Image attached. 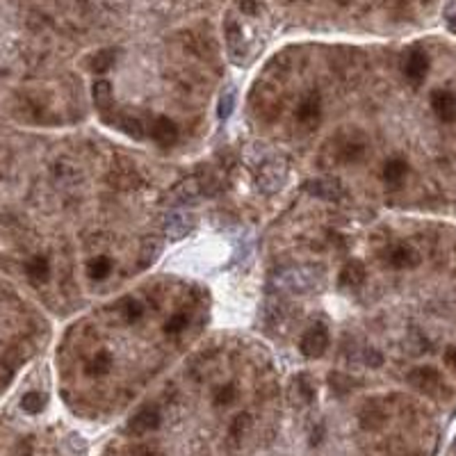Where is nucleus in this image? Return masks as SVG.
Instances as JSON below:
<instances>
[{
  "label": "nucleus",
  "mask_w": 456,
  "mask_h": 456,
  "mask_svg": "<svg viewBox=\"0 0 456 456\" xmlns=\"http://www.w3.org/2000/svg\"><path fill=\"white\" fill-rule=\"evenodd\" d=\"M190 324V315L188 313H173L171 317L165 322V333L167 335H178L188 329Z\"/></svg>",
  "instance_id": "26"
},
{
  "label": "nucleus",
  "mask_w": 456,
  "mask_h": 456,
  "mask_svg": "<svg viewBox=\"0 0 456 456\" xmlns=\"http://www.w3.org/2000/svg\"><path fill=\"white\" fill-rule=\"evenodd\" d=\"M92 96H94V103L101 110L103 116L112 110V105H114V89H112V82L110 80H103V78L96 80L92 85Z\"/></svg>",
  "instance_id": "14"
},
{
  "label": "nucleus",
  "mask_w": 456,
  "mask_h": 456,
  "mask_svg": "<svg viewBox=\"0 0 456 456\" xmlns=\"http://www.w3.org/2000/svg\"><path fill=\"white\" fill-rule=\"evenodd\" d=\"M406 173H408V165L401 158H393L384 165V180L390 183V185H399V183L406 178Z\"/></svg>",
  "instance_id": "19"
},
{
  "label": "nucleus",
  "mask_w": 456,
  "mask_h": 456,
  "mask_svg": "<svg viewBox=\"0 0 456 456\" xmlns=\"http://www.w3.org/2000/svg\"><path fill=\"white\" fill-rule=\"evenodd\" d=\"M295 119H297L299 126L308 128V130L320 126V119H322V99H320L317 92H310V94H306L299 101L297 110H295Z\"/></svg>",
  "instance_id": "4"
},
{
  "label": "nucleus",
  "mask_w": 456,
  "mask_h": 456,
  "mask_svg": "<svg viewBox=\"0 0 456 456\" xmlns=\"http://www.w3.org/2000/svg\"><path fill=\"white\" fill-rule=\"evenodd\" d=\"M295 390H297V395L303 404H313L315 397H317V390H315V384L308 374H299L295 379Z\"/></svg>",
  "instance_id": "24"
},
{
  "label": "nucleus",
  "mask_w": 456,
  "mask_h": 456,
  "mask_svg": "<svg viewBox=\"0 0 456 456\" xmlns=\"http://www.w3.org/2000/svg\"><path fill=\"white\" fill-rule=\"evenodd\" d=\"M404 75H406V80L411 82V85H422L425 82V78H427V73H429V55L422 48H413L406 55V60H404Z\"/></svg>",
  "instance_id": "8"
},
{
  "label": "nucleus",
  "mask_w": 456,
  "mask_h": 456,
  "mask_svg": "<svg viewBox=\"0 0 456 456\" xmlns=\"http://www.w3.org/2000/svg\"><path fill=\"white\" fill-rule=\"evenodd\" d=\"M112 363H114L112 354L105 352V349H101V352H96V354L89 358V361H87L85 370H87V374H89V376H105L107 372L112 370Z\"/></svg>",
  "instance_id": "15"
},
{
  "label": "nucleus",
  "mask_w": 456,
  "mask_h": 456,
  "mask_svg": "<svg viewBox=\"0 0 456 456\" xmlns=\"http://www.w3.org/2000/svg\"><path fill=\"white\" fill-rule=\"evenodd\" d=\"M333 144V158L342 162V165H354L358 162L367 151V139L363 133H358V130H340V135H335L331 139Z\"/></svg>",
  "instance_id": "1"
},
{
  "label": "nucleus",
  "mask_w": 456,
  "mask_h": 456,
  "mask_svg": "<svg viewBox=\"0 0 456 456\" xmlns=\"http://www.w3.org/2000/svg\"><path fill=\"white\" fill-rule=\"evenodd\" d=\"M116 128H121L128 137H135V139H144L146 128L142 124V119L135 116V114H119L116 121H112Z\"/></svg>",
  "instance_id": "17"
},
{
  "label": "nucleus",
  "mask_w": 456,
  "mask_h": 456,
  "mask_svg": "<svg viewBox=\"0 0 456 456\" xmlns=\"http://www.w3.org/2000/svg\"><path fill=\"white\" fill-rule=\"evenodd\" d=\"M299 349L306 358H320L324 352L329 349V331H327V327L317 324V327L308 329L306 333H303L301 342H299Z\"/></svg>",
  "instance_id": "7"
},
{
  "label": "nucleus",
  "mask_w": 456,
  "mask_h": 456,
  "mask_svg": "<svg viewBox=\"0 0 456 456\" xmlns=\"http://www.w3.org/2000/svg\"><path fill=\"white\" fill-rule=\"evenodd\" d=\"M110 183L116 188H121V190H130L133 185H137L139 183V176H137V171L135 167H126V169H112L110 171Z\"/></svg>",
  "instance_id": "22"
},
{
  "label": "nucleus",
  "mask_w": 456,
  "mask_h": 456,
  "mask_svg": "<svg viewBox=\"0 0 456 456\" xmlns=\"http://www.w3.org/2000/svg\"><path fill=\"white\" fill-rule=\"evenodd\" d=\"M365 363L370 365V367H381L384 356L379 354L376 349H365Z\"/></svg>",
  "instance_id": "33"
},
{
  "label": "nucleus",
  "mask_w": 456,
  "mask_h": 456,
  "mask_svg": "<svg viewBox=\"0 0 456 456\" xmlns=\"http://www.w3.org/2000/svg\"><path fill=\"white\" fill-rule=\"evenodd\" d=\"M121 315H124V320H126L128 324H135V322L142 320L144 306H142V303H139L137 299H128V301L124 303V308H121Z\"/></svg>",
  "instance_id": "27"
},
{
  "label": "nucleus",
  "mask_w": 456,
  "mask_h": 456,
  "mask_svg": "<svg viewBox=\"0 0 456 456\" xmlns=\"http://www.w3.org/2000/svg\"><path fill=\"white\" fill-rule=\"evenodd\" d=\"M450 28L456 32V14H454V16H450Z\"/></svg>",
  "instance_id": "35"
},
{
  "label": "nucleus",
  "mask_w": 456,
  "mask_h": 456,
  "mask_svg": "<svg viewBox=\"0 0 456 456\" xmlns=\"http://www.w3.org/2000/svg\"><path fill=\"white\" fill-rule=\"evenodd\" d=\"M288 183V162L283 158H271L258 167L256 171V185L265 194L278 192Z\"/></svg>",
  "instance_id": "2"
},
{
  "label": "nucleus",
  "mask_w": 456,
  "mask_h": 456,
  "mask_svg": "<svg viewBox=\"0 0 456 456\" xmlns=\"http://www.w3.org/2000/svg\"><path fill=\"white\" fill-rule=\"evenodd\" d=\"M260 5H263L260 0H240V9L249 16H256L260 12Z\"/></svg>",
  "instance_id": "31"
},
{
  "label": "nucleus",
  "mask_w": 456,
  "mask_h": 456,
  "mask_svg": "<svg viewBox=\"0 0 456 456\" xmlns=\"http://www.w3.org/2000/svg\"><path fill=\"white\" fill-rule=\"evenodd\" d=\"M194 226V217L188 212H171L167 217V224H165V233L171 237V240H180L185 237Z\"/></svg>",
  "instance_id": "13"
},
{
  "label": "nucleus",
  "mask_w": 456,
  "mask_h": 456,
  "mask_svg": "<svg viewBox=\"0 0 456 456\" xmlns=\"http://www.w3.org/2000/svg\"><path fill=\"white\" fill-rule=\"evenodd\" d=\"M235 386L231 384H226L222 388H217V393H215V404L217 406H228V404H233L235 401Z\"/></svg>",
  "instance_id": "29"
},
{
  "label": "nucleus",
  "mask_w": 456,
  "mask_h": 456,
  "mask_svg": "<svg viewBox=\"0 0 456 456\" xmlns=\"http://www.w3.org/2000/svg\"><path fill=\"white\" fill-rule=\"evenodd\" d=\"M112 269H114L112 258L96 256V258L89 260V265H87V274H89V278H94V281H105L107 276H110Z\"/></svg>",
  "instance_id": "20"
},
{
  "label": "nucleus",
  "mask_w": 456,
  "mask_h": 456,
  "mask_svg": "<svg viewBox=\"0 0 456 456\" xmlns=\"http://www.w3.org/2000/svg\"><path fill=\"white\" fill-rule=\"evenodd\" d=\"M384 265L393 269H411L420 265V254L411 244H393L381 254Z\"/></svg>",
  "instance_id": "5"
},
{
  "label": "nucleus",
  "mask_w": 456,
  "mask_h": 456,
  "mask_svg": "<svg viewBox=\"0 0 456 456\" xmlns=\"http://www.w3.org/2000/svg\"><path fill=\"white\" fill-rule=\"evenodd\" d=\"M388 420V413L384 408H379L374 401L372 404H365V408L361 411V427L363 429H381Z\"/></svg>",
  "instance_id": "16"
},
{
  "label": "nucleus",
  "mask_w": 456,
  "mask_h": 456,
  "mask_svg": "<svg viewBox=\"0 0 456 456\" xmlns=\"http://www.w3.org/2000/svg\"><path fill=\"white\" fill-rule=\"evenodd\" d=\"M130 456H162V452L156 447H146V445H137L130 450Z\"/></svg>",
  "instance_id": "32"
},
{
  "label": "nucleus",
  "mask_w": 456,
  "mask_h": 456,
  "mask_svg": "<svg viewBox=\"0 0 456 456\" xmlns=\"http://www.w3.org/2000/svg\"><path fill=\"white\" fill-rule=\"evenodd\" d=\"M445 363H447L450 367H454L456 370V344H452L447 352H445Z\"/></svg>",
  "instance_id": "34"
},
{
  "label": "nucleus",
  "mask_w": 456,
  "mask_h": 456,
  "mask_svg": "<svg viewBox=\"0 0 456 456\" xmlns=\"http://www.w3.org/2000/svg\"><path fill=\"white\" fill-rule=\"evenodd\" d=\"M162 422V413L160 408L148 404L144 408H139L137 413L128 420V433H133V436H144V433H151L160 427Z\"/></svg>",
  "instance_id": "6"
},
{
  "label": "nucleus",
  "mask_w": 456,
  "mask_h": 456,
  "mask_svg": "<svg viewBox=\"0 0 456 456\" xmlns=\"http://www.w3.org/2000/svg\"><path fill=\"white\" fill-rule=\"evenodd\" d=\"M365 278H367V271H365V265L361 263V260H347L344 267L340 269V274H338V283L340 288H347V290H354V288H361L365 283Z\"/></svg>",
  "instance_id": "12"
},
{
  "label": "nucleus",
  "mask_w": 456,
  "mask_h": 456,
  "mask_svg": "<svg viewBox=\"0 0 456 456\" xmlns=\"http://www.w3.org/2000/svg\"><path fill=\"white\" fill-rule=\"evenodd\" d=\"M308 194L324 201H342L344 199V188L340 185L338 180H329V178H315V180H306L303 183Z\"/></svg>",
  "instance_id": "10"
},
{
  "label": "nucleus",
  "mask_w": 456,
  "mask_h": 456,
  "mask_svg": "<svg viewBox=\"0 0 456 456\" xmlns=\"http://www.w3.org/2000/svg\"><path fill=\"white\" fill-rule=\"evenodd\" d=\"M26 274H28V278L35 281V283H46L48 276H50V263H48V258H43V256L30 258L28 265H26Z\"/></svg>",
  "instance_id": "18"
},
{
  "label": "nucleus",
  "mask_w": 456,
  "mask_h": 456,
  "mask_svg": "<svg viewBox=\"0 0 456 456\" xmlns=\"http://www.w3.org/2000/svg\"><path fill=\"white\" fill-rule=\"evenodd\" d=\"M43 406H46V395L37 393V390H32V393H26L23 397H21V408H23L26 413H30V416L41 413Z\"/></svg>",
  "instance_id": "25"
},
{
  "label": "nucleus",
  "mask_w": 456,
  "mask_h": 456,
  "mask_svg": "<svg viewBox=\"0 0 456 456\" xmlns=\"http://www.w3.org/2000/svg\"><path fill=\"white\" fill-rule=\"evenodd\" d=\"M146 133L151 135V139H153L158 146L169 148V146L176 144V139H178V126L173 124L169 116H156L153 121H151Z\"/></svg>",
  "instance_id": "9"
},
{
  "label": "nucleus",
  "mask_w": 456,
  "mask_h": 456,
  "mask_svg": "<svg viewBox=\"0 0 456 456\" xmlns=\"http://www.w3.org/2000/svg\"><path fill=\"white\" fill-rule=\"evenodd\" d=\"M114 60H116V50L114 48H103V50H99L96 55L92 58V62H89V69L96 73V75H103V73H107L112 67H114Z\"/></svg>",
  "instance_id": "21"
},
{
  "label": "nucleus",
  "mask_w": 456,
  "mask_h": 456,
  "mask_svg": "<svg viewBox=\"0 0 456 456\" xmlns=\"http://www.w3.org/2000/svg\"><path fill=\"white\" fill-rule=\"evenodd\" d=\"M249 425H251V418H249L246 413H242V416H237L235 420H233V427H231V431H233V436H242V433L249 429Z\"/></svg>",
  "instance_id": "30"
},
{
  "label": "nucleus",
  "mask_w": 456,
  "mask_h": 456,
  "mask_svg": "<svg viewBox=\"0 0 456 456\" xmlns=\"http://www.w3.org/2000/svg\"><path fill=\"white\" fill-rule=\"evenodd\" d=\"M431 107L436 116L445 124L456 121V96L447 89H436L431 94Z\"/></svg>",
  "instance_id": "11"
},
{
  "label": "nucleus",
  "mask_w": 456,
  "mask_h": 456,
  "mask_svg": "<svg viewBox=\"0 0 456 456\" xmlns=\"http://www.w3.org/2000/svg\"><path fill=\"white\" fill-rule=\"evenodd\" d=\"M327 381L331 386V393H335L338 397L349 395L354 390V386H356V379H352L349 374H344V372H331Z\"/></svg>",
  "instance_id": "23"
},
{
  "label": "nucleus",
  "mask_w": 456,
  "mask_h": 456,
  "mask_svg": "<svg viewBox=\"0 0 456 456\" xmlns=\"http://www.w3.org/2000/svg\"><path fill=\"white\" fill-rule=\"evenodd\" d=\"M233 110H235V89L231 87V89L222 94L219 105H217V114H219V119H228L233 114Z\"/></svg>",
  "instance_id": "28"
},
{
  "label": "nucleus",
  "mask_w": 456,
  "mask_h": 456,
  "mask_svg": "<svg viewBox=\"0 0 456 456\" xmlns=\"http://www.w3.org/2000/svg\"><path fill=\"white\" fill-rule=\"evenodd\" d=\"M408 384L416 390H420V393L431 395V397H440V395H445V390H447V386L443 381V374L436 370V367H429V365L416 367V370L408 374Z\"/></svg>",
  "instance_id": "3"
},
{
  "label": "nucleus",
  "mask_w": 456,
  "mask_h": 456,
  "mask_svg": "<svg viewBox=\"0 0 456 456\" xmlns=\"http://www.w3.org/2000/svg\"><path fill=\"white\" fill-rule=\"evenodd\" d=\"M454 454H456V438H454Z\"/></svg>",
  "instance_id": "36"
}]
</instances>
